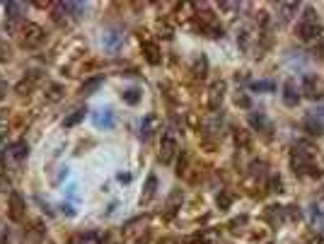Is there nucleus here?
I'll return each instance as SVG.
<instances>
[{
    "instance_id": "f257e3e1",
    "label": "nucleus",
    "mask_w": 324,
    "mask_h": 244,
    "mask_svg": "<svg viewBox=\"0 0 324 244\" xmlns=\"http://www.w3.org/2000/svg\"><path fill=\"white\" fill-rule=\"evenodd\" d=\"M291 167L295 174H302V172H310V177H322V169L314 167L312 162V148L298 143L291 153Z\"/></svg>"
},
{
    "instance_id": "f03ea898",
    "label": "nucleus",
    "mask_w": 324,
    "mask_h": 244,
    "mask_svg": "<svg viewBox=\"0 0 324 244\" xmlns=\"http://www.w3.org/2000/svg\"><path fill=\"white\" fill-rule=\"evenodd\" d=\"M298 36L302 41H314L322 36V24H319V15L314 12V8H305L302 17L298 22Z\"/></svg>"
},
{
    "instance_id": "7ed1b4c3",
    "label": "nucleus",
    "mask_w": 324,
    "mask_h": 244,
    "mask_svg": "<svg viewBox=\"0 0 324 244\" xmlns=\"http://www.w3.org/2000/svg\"><path fill=\"white\" fill-rule=\"evenodd\" d=\"M46 41V32L34 22H24V27L20 29V46L32 51V48H39V46Z\"/></svg>"
},
{
    "instance_id": "20e7f679",
    "label": "nucleus",
    "mask_w": 324,
    "mask_h": 244,
    "mask_svg": "<svg viewBox=\"0 0 324 244\" xmlns=\"http://www.w3.org/2000/svg\"><path fill=\"white\" fill-rule=\"evenodd\" d=\"M24 12H27V5L24 3H8V8H5V15H8V20H5V27L10 29V32H17L24 27Z\"/></svg>"
},
{
    "instance_id": "39448f33",
    "label": "nucleus",
    "mask_w": 324,
    "mask_h": 244,
    "mask_svg": "<svg viewBox=\"0 0 324 244\" xmlns=\"http://www.w3.org/2000/svg\"><path fill=\"white\" fill-rule=\"evenodd\" d=\"M177 153H179L177 135L172 133V131H167V133L162 135V143H160V160H162V165H169Z\"/></svg>"
},
{
    "instance_id": "423d86ee",
    "label": "nucleus",
    "mask_w": 324,
    "mask_h": 244,
    "mask_svg": "<svg viewBox=\"0 0 324 244\" xmlns=\"http://www.w3.org/2000/svg\"><path fill=\"white\" fill-rule=\"evenodd\" d=\"M225 89H227L225 80H215V82L211 85V89H208V109H211V111H218V109H220V104H223V97H225Z\"/></svg>"
},
{
    "instance_id": "0eeeda50",
    "label": "nucleus",
    "mask_w": 324,
    "mask_h": 244,
    "mask_svg": "<svg viewBox=\"0 0 324 244\" xmlns=\"http://www.w3.org/2000/svg\"><path fill=\"white\" fill-rule=\"evenodd\" d=\"M24 199L22 193H17V191H12L10 193V208H8V215H10L12 222H22L24 220Z\"/></svg>"
},
{
    "instance_id": "6e6552de",
    "label": "nucleus",
    "mask_w": 324,
    "mask_h": 244,
    "mask_svg": "<svg viewBox=\"0 0 324 244\" xmlns=\"http://www.w3.org/2000/svg\"><path fill=\"white\" fill-rule=\"evenodd\" d=\"M302 94H305L307 100H322L324 97V89L314 75H305V78H302Z\"/></svg>"
},
{
    "instance_id": "1a4fd4ad",
    "label": "nucleus",
    "mask_w": 324,
    "mask_h": 244,
    "mask_svg": "<svg viewBox=\"0 0 324 244\" xmlns=\"http://www.w3.org/2000/svg\"><path fill=\"white\" fill-rule=\"evenodd\" d=\"M29 157V145L24 143V140H17V143H12L5 148V160H15V162H24Z\"/></svg>"
},
{
    "instance_id": "9d476101",
    "label": "nucleus",
    "mask_w": 324,
    "mask_h": 244,
    "mask_svg": "<svg viewBox=\"0 0 324 244\" xmlns=\"http://www.w3.org/2000/svg\"><path fill=\"white\" fill-rule=\"evenodd\" d=\"M302 128H305V133L310 135H319L324 133V121L322 119H317V114H307L305 119H302Z\"/></svg>"
},
{
    "instance_id": "9b49d317",
    "label": "nucleus",
    "mask_w": 324,
    "mask_h": 244,
    "mask_svg": "<svg viewBox=\"0 0 324 244\" xmlns=\"http://www.w3.org/2000/svg\"><path fill=\"white\" fill-rule=\"evenodd\" d=\"M155 193H157V177L155 174H150L146 181V186H143V193H141V203L143 206H148L150 201L155 199Z\"/></svg>"
},
{
    "instance_id": "f8f14e48",
    "label": "nucleus",
    "mask_w": 324,
    "mask_h": 244,
    "mask_svg": "<svg viewBox=\"0 0 324 244\" xmlns=\"http://www.w3.org/2000/svg\"><path fill=\"white\" fill-rule=\"evenodd\" d=\"M102 41H104V46H107L109 51H116V48L123 44V34L116 32V29H109V32H104Z\"/></svg>"
},
{
    "instance_id": "ddd939ff",
    "label": "nucleus",
    "mask_w": 324,
    "mask_h": 244,
    "mask_svg": "<svg viewBox=\"0 0 324 244\" xmlns=\"http://www.w3.org/2000/svg\"><path fill=\"white\" fill-rule=\"evenodd\" d=\"M206 73H208V61H206V56H196L194 58V66H191V75L196 80H203L206 78Z\"/></svg>"
},
{
    "instance_id": "4468645a",
    "label": "nucleus",
    "mask_w": 324,
    "mask_h": 244,
    "mask_svg": "<svg viewBox=\"0 0 324 244\" xmlns=\"http://www.w3.org/2000/svg\"><path fill=\"white\" fill-rule=\"evenodd\" d=\"M283 102L288 104V107H295L298 102H300V94H298V89H295V82L288 80L286 85H283Z\"/></svg>"
},
{
    "instance_id": "2eb2a0df",
    "label": "nucleus",
    "mask_w": 324,
    "mask_h": 244,
    "mask_svg": "<svg viewBox=\"0 0 324 244\" xmlns=\"http://www.w3.org/2000/svg\"><path fill=\"white\" fill-rule=\"evenodd\" d=\"M249 123H252V128H257V131H264V133H271V123L264 114H249Z\"/></svg>"
},
{
    "instance_id": "dca6fc26",
    "label": "nucleus",
    "mask_w": 324,
    "mask_h": 244,
    "mask_svg": "<svg viewBox=\"0 0 324 244\" xmlns=\"http://www.w3.org/2000/svg\"><path fill=\"white\" fill-rule=\"evenodd\" d=\"M143 56L148 58L150 66H157V63H160V48H157V44H153V41H143Z\"/></svg>"
},
{
    "instance_id": "f3484780",
    "label": "nucleus",
    "mask_w": 324,
    "mask_h": 244,
    "mask_svg": "<svg viewBox=\"0 0 324 244\" xmlns=\"http://www.w3.org/2000/svg\"><path fill=\"white\" fill-rule=\"evenodd\" d=\"M102 82H104L102 75H95V78L85 80V82H82V87H80V94H82V97H87V94H92V92H97V89L102 87Z\"/></svg>"
},
{
    "instance_id": "a211bd4d",
    "label": "nucleus",
    "mask_w": 324,
    "mask_h": 244,
    "mask_svg": "<svg viewBox=\"0 0 324 244\" xmlns=\"http://www.w3.org/2000/svg\"><path fill=\"white\" fill-rule=\"evenodd\" d=\"M95 123L97 126H104V128H112L114 126V111L112 109H100L97 114H95Z\"/></svg>"
},
{
    "instance_id": "6ab92c4d",
    "label": "nucleus",
    "mask_w": 324,
    "mask_h": 244,
    "mask_svg": "<svg viewBox=\"0 0 324 244\" xmlns=\"http://www.w3.org/2000/svg\"><path fill=\"white\" fill-rule=\"evenodd\" d=\"M0 244H24V234L17 232L15 227H8L3 237H0Z\"/></svg>"
},
{
    "instance_id": "aec40b11",
    "label": "nucleus",
    "mask_w": 324,
    "mask_h": 244,
    "mask_svg": "<svg viewBox=\"0 0 324 244\" xmlns=\"http://www.w3.org/2000/svg\"><path fill=\"white\" fill-rule=\"evenodd\" d=\"M155 126H157L155 116H153V114H150V116H146V119H143V123H141V138H143V140H148L150 135L155 133Z\"/></svg>"
},
{
    "instance_id": "412c9836",
    "label": "nucleus",
    "mask_w": 324,
    "mask_h": 244,
    "mask_svg": "<svg viewBox=\"0 0 324 244\" xmlns=\"http://www.w3.org/2000/svg\"><path fill=\"white\" fill-rule=\"evenodd\" d=\"M298 10H300L298 3H279V12H281V20H283V22H288Z\"/></svg>"
},
{
    "instance_id": "4be33fe9",
    "label": "nucleus",
    "mask_w": 324,
    "mask_h": 244,
    "mask_svg": "<svg viewBox=\"0 0 324 244\" xmlns=\"http://www.w3.org/2000/svg\"><path fill=\"white\" fill-rule=\"evenodd\" d=\"M85 114H87V109H85V107H78V109L73 111L70 116H66L63 126H66V128H73V126H78V123L82 121V119H85Z\"/></svg>"
},
{
    "instance_id": "5701e85b",
    "label": "nucleus",
    "mask_w": 324,
    "mask_h": 244,
    "mask_svg": "<svg viewBox=\"0 0 324 244\" xmlns=\"http://www.w3.org/2000/svg\"><path fill=\"white\" fill-rule=\"evenodd\" d=\"M220 126H223V116L220 114H213L206 119V131L208 133H220Z\"/></svg>"
},
{
    "instance_id": "b1692460",
    "label": "nucleus",
    "mask_w": 324,
    "mask_h": 244,
    "mask_svg": "<svg viewBox=\"0 0 324 244\" xmlns=\"http://www.w3.org/2000/svg\"><path fill=\"white\" fill-rule=\"evenodd\" d=\"M249 87L254 89V92H273L276 82L273 80H254V82H249Z\"/></svg>"
},
{
    "instance_id": "393cba45",
    "label": "nucleus",
    "mask_w": 324,
    "mask_h": 244,
    "mask_svg": "<svg viewBox=\"0 0 324 244\" xmlns=\"http://www.w3.org/2000/svg\"><path fill=\"white\" fill-rule=\"evenodd\" d=\"M51 10H54V22H58V24L66 22V15H68L66 3H51Z\"/></svg>"
},
{
    "instance_id": "a878e982",
    "label": "nucleus",
    "mask_w": 324,
    "mask_h": 244,
    "mask_svg": "<svg viewBox=\"0 0 324 244\" xmlns=\"http://www.w3.org/2000/svg\"><path fill=\"white\" fill-rule=\"evenodd\" d=\"M179 206H181V191L174 189L172 191V196H169V201H167V215H174Z\"/></svg>"
},
{
    "instance_id": "bb28decb",
    "label": "nucleus",
    "mask_w": 324,
    "mask_h": 244,
    "mask_svg": "<svg viewBox=\"0 0 324 244\" xmlns=\"http://www.w3.org/2000/svg\"><path fill=\"white\" fill-rule=\"evenodd\" d=\"M104 242V234L102 232H85V234H80V239L78 244H102Z\"/></svg>"
},
{
    "instance_id": "cd10ccee",
    "label": "nucleus",
    "mask_w": 324,
    "mask_h": 244,
    "mask_svg": "<svg viewBox=\"0 0 324 244\" xmlns=\"http://www.w3.org/2000/svg\"><path fill=\"white\" fill-rule=\"evenodd\" d=\"M249 172L259 179H266V162H261V160H254L252 165H249Z\"/></svg>"
},
{
    "instance_id": "c85d7f7f",
    "label": "nucleus",
    "mask_w": 324,
    "mask_h": 244,
    "mask_svg": "<svg viewBox=\"0 0 324 244\" xmlns=\"http://www.w3.org/2000/svg\"><path fill=\"white\" fill-rule=\"evenodd\" d=\"M46 100L49 102L63 100V87H61V85H49V87H46Z\"/></svg>"
},
{
    "instance_id": "c756f323",
    "label": "nucleus",
    "mask_w": 324,
    "mask_h": 244,
    "mask_svg": "<svg viewBox=\"0 0 324 244\" xmlns=\"http://www.w3.org/2000/svg\"><path fill=\"white\" fill-rule=\"evenodd\" d=\"M123 97V102H126V104H131V107H135V104H138V102H141V89H126V92H123L121 94Z\"/></svg>"
},
{
    "instance_id": "7c9ffc66",
    "label": "nucleus",
    "mask_w": 324,
    "mask_h": 244,
    "mask_svg": "<svg viewBox=\"0 0 324 244\" xmlns=\"http://www.w3.org/2000/svg\"><path fill=\"white\" fill-rule=\"evenodd\" d=\"M10 58H12V46L0 36V63H8Z\"/></svg>"
},
{
    "instance_id": "2f4dec72",
    "label": "nucleus",
    "mask_w": 324,
    "mask_h": 244,
    "mask_svg": "<svg viewBox=\"0 0 324 244\" xmlns=\"http://www.w3.org/2000/svg\"><path fill=\"white\" fill-rule=\"evenodd\" d=\"M34 82H36V78H29V80L24 78L22 82L15 87V89H17V94H27V92H32V89H34Z\"/></svg>"
},
{
    "instance_id": "473e14b6",
    "label": "nucleus",
    "mask_w": 324,
    "mask_h": 244,
    "mask_svg": "<svg viewBox=\"0 0 324 244\" xmlns=\"http://www.w3.org/2000/svg\"><path fill=\"white\" fill-rule=\"evenodd\" d=\"M230 203H233V196H230V193H227V191H223V193H220V196H218V206H220V208H230Z\"/></svg>"
},
{
    "instance_id": "72a5a7b5",
    "label": "nucleus",
    "mask_w": 324,
    "mask_h": 244,
    "mask_svg": "<svg viewBox=\"0 0 324 244\" xmlns=\"http://www.w3.org/2000/svg\"><path fill=\"white\" fill-rule=\"evenodd\" d=\"M268 189L273 191V193H279V191H281V179H279V177H271V179H268Z\"/></svg>"
},
{
    "instance_id": "f704fd0d",
    "label": "nucleus",
    "mask_w": 324,
    "mask_h": 244,
    "mask_svg": "<svg viewBox=\"0 0 324 244\" xmlns=\"http://www.w3.org/2000/svg\"><path fill=\"white\" fill-rule=\"evenodd\" d=\"M0 191H5V193H12V184H10V181H5V177H0Z\"/></svg>"
},
{
    "instance_id": "c9c22d12",
    "label": "nucleus",
    "mask_w": 324,
    "mask_h": 244,
    "mask_svg": "<svg viewBox=\"0 0 324 244\" xmlns=\"http://www.w3.org/2000/svg\"><path fill=\"white\" fill-rule=\"evenodd\" d=\"M235 102H237V104H240V107H249V100H247V97H240V94H237V97H235Z\"/></svg>"
},
{
    "instance_id": "e433bc0d",
    "label": "nucleus",
    "mask_w": 324,
    "mask_h": 244,
    "mask_svg": "<svg viewBox=\"0 0 324 244\" xmlns=\"http://www.w3.org/2000/svg\"><path fill=\"white\" fill-rule=\"evenodd\" d=\"M5 92H8V87H5V82H3V80H0V100H3V97H5Z\"/></svg>"
},
{
    "instance_id": "4c0bfd02",
    "label": "nucleus",
    "mask_w": 324,
    "mask_h": 244,
    "mask_svg": "<svg viewBox=\"0 0 324 244\" xmlns=\"http://www.w3.org/2000/svg\"><path fill=\"white\" fill-rule=\"evenodd\" d=\"M3 133H5V121L0 119V138H3Z\"/></svg>"
},
{
    "instance_id": "58836bf2",
    "label": "nucleus",
    "mask_w": 324,
    "mask_h": 244,
    "mask_svg": "<svg viewBox=\"0 0 324 244\" xmlns=\"http://www.w3.org/2000/svg\"><path fill=\"white\" fill-rule=\"evenodd\" d=\"M36 244H54V242H51V239H46V237H41V239H39Z\"/></svg>"
}]
</instances>
